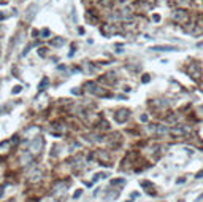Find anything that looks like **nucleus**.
I'll list each match as a JSON object with an SVG mask.
<instances>
[{"mask_svg":"<svg viewBox=\"0 0 203 202\" xmlns=\"http://www.w3.org/2000/svg\"><path fill=\"white\" fill-rule=\"evenodd\" d=\"M195 178H203V170H200L198 173H197V177Z\"/></svg>","mask_w":203,"mask_h":202,"instance_id":"72a5a7b5","label":"nucleus"},{"mask_svg":"<svg viewBox=\"0 0 203 202\" xmlns=\"http://www.w3.org/2000/svg\"><path fill=\"white\" fill-rule=\"evenodd\" d=\"M15 143H16V137L11 139V140H3L2 143H0V154H7Z\"/></svg>","mask_w":203,"mask_h":202,"instance_id":"1a4fd4ad","label":"nucleus"},{"mask_svg":"<svg viewBox=\"0 0 203 202\" xmlns=\"http://www.w3.org/2000/svg\"><path fill=\"white\" fill-rule=\"evenodd\" d=\"M97 131L99 132H106V131H110V126H108V123L105 119H100L99 123H97Z\"/></svg>","mask_w":203,"mask_h":202,"instance_id":"f3484780","label":"nucleus"},{"mask_svg":"<svg viewBox=\"0 0 203 202\" xmlns=\"http://www.w3.org/2000/svg\"><path fill=\"white\" fill-rule=\"evenodd\" d=\"M21 91H22V86H15V89H13L11 92H13V94H18V92H21Z\"/></svg>","mask_w":203,"mask_h":202,"instance_id":"c756f323","label":"nucleus"},{"mask_svg":"<svg viewBox=\"0 0 203 202\" xmlns=\"http://www.w3.org/2000/svg\"><path fill=\"white\" fill-rule=\"evenodd\" d=\"M113 118H114V121H116L117 124H124V123H127V119L130 118V112L127 108H119L117 112H114Z\"/></svg>","mask_w":203,"mask_h":202,"instance_id":"423d86ee","label":"nucleus"},{"mask_svg":"<svg viewBox=\"0 0 203 202\" xmlns=\"http://www.w3.org/2000/svg\"><path fill=\"white\" fill-rule=\"evenodd\" d=\"M141 186H146V188H148V194H152V196H156L154 186H152L149 181H141Z\"/></svg>","mask_w":203,"mask_h":202,"instance_id":"aec40b11","label":"nucleus"},{"mask_svg":"<svg viewBox=\"0 0 203 202\" xmlns=\"http://www.w3.org/2000/svg\"><path fill=\"white\" fill-rule=\"evenodd\" d=\"M152 51H176V48H174V46H152L151 48Z\"/></svg>","mask_w":203,"mask_h":202,"instance_id":"6ab92c4d","label":"nucleus"},{"mask_svg":"<svg viewBox=\"0 0 203 202\" xmlns=\"http://www.w3.org/2000/svg\"><path fill=\"white\" fill-rule=\"evenodd\" d=\"M178 119H179L178 113H170L164 121H165V124H178Z\"/></svg>","mask_w":203,"mask_h":202,"instance_id":"2eb2a0df","label":"nucleus"},{"mask_svg":"<svg viewBox=\"0 0 203 202\" xmlns=\"http://www.w3.org/2000/svg\"><path fill=\"white\" fill-rule=\"evenodd\" d=\"M67 188H68V181H57L52 188V196L56 199H60L67 193Z\"/></svg>","mask_w":203,"mask_h":202,"instance_id":"39448f33","label":"nucleus"},{"mask_svg":"<svg viewBox=\"0 0 203 202\" xmlns=\"http://www.w3.org/2000/svg\"><path fill=\"white\" fill-rule=\"evenodd\" d=\"M106 177H108V175H106L105 172H102V173H97V175H95V180H100V178L103 180V178H106Z\"/></svg>","mask_w":203,"mask_h":202,"instance_id":"c85d7f7f","label":"nucleus"},{"mask_svg":"<svg viewBox=\"0 0 203 202\" xmlns=\"http://www.w3.org/2000/svg\"><path fill=\"white\" fill-rule=\"evenodd\" d=\"M7 18V15H5V13H2V11H0V21H2V19H5Z\"/></svg>","mask_w":203,"mask_h":202,"instance_id":"f704fd0d","label":"nucleus"},{"mask_svg":"<svg viewBox=\"0 0 203 202\" xmlns=\"http://www.w3.org/2000/svg\"><path fill=\"white\" fill-rule=\"evenodd\" d=\"M86 19H87V21H89V24H92V25H97V24H99V16H97V15H94V11H92V10H90V11H87Z\"/></svg>","mask_w":203,"mask_h":202,"instance_id":"dca6fc26","label":"nucleus"},{"mask_svg":"<svg viewBox=\"0 0 203 202\" xmlns=\"http://www.w3.org/2000/svg\"><path fill=\"white\" fill-rule=\"evenodd\" d=\"M108 146H110V148H114V150L121 146V135H119L117 132L111 134V137L108 139Z\"/></svg>","mask_w":203,"mask_h":202,"instance_id":"9b49d317","label":"nucleus"},{"mask_svg":"<svg viewBox=\"0 0 203 202\" xmlns=\"http://www.w3.org/2000/svg\"><path fill=\"white\" fill-rule=\"evenodd\" d=\"M43 145H45V142H43V139L40 137V135L33 137V139L30 140V145H29V153H30L32 156L40 154V151L43 150Z\"/></svg>","mask_w":203,"mask_h":202,"instance_id":"7ed1b4c3","label":"nucleus"},{"mask_svg":"<svg viewBox=\"0 0 203 202\" xmlns=\"http://www.w3.org/2000/svg\"><path fill=\"white\" fill-rule=\"evenodd\" d=\"M52 127H54V129H57V131H59V134L67 132V124H65V123H54V124H52Z\"/></svg>","mask_w":203,"mask_h":202,"instance_id":"a211bd4d","label":"nucleus"},{"mask_svg":"<svg viewBox=\"0 0 203 202\" xmlns=\"http://www.w3.org/2000/svg\"><path fill=\"white\" fill-rule=\"evenodd\" d=\"M83 70H84V73H92L94 70H95V67H94L90 62H84V65H83Z\"/></svg>","mask_w":203,"mask_h":202,"instance_id":"412c9836","label":"nucleus"},{"mask_svg":"<svg viewBox=\"0 0 203 202\" xmlns=\"http://www.w3.org/2000/svg\"><path fill=\"white\" fill-rule=\"evenodd\" d=\"M186 181V178H179V180H176V183H184Z\"/></svg>","mask_w":203,"mask_h":202,"instance_id":"c9c22d12","label":"nucleus"},{"mask_svg":"<svg viewBox=\"0 0 203 202\" xmlns=\"http://www.w3.org/2000/svg\"><path fill=\"white\" fill-rule=\"evenodd\" d=\"M43 178V170L42 169H33L32 172H30V175H29V181L30 183H38L40 180Z\"/></svg>","mask_w":203,"mask_h":202,"instance_id":"9d476101","label":"nucleus"},{"mask_svg":"<svg viewBox=\"0 0 203 202\" xmlns=\"http://www.w3.org/2000/svg\"><path fill=\"white\" fill-rule=\"evenodd\" d=\"M126 181L122 180V178H117V180H111V185L113 186H121V185H124Z\"/></svg>","mask_w":203,"mask_h":202,"instance_id":"393cba45","label":"nucleus"},{"mask_svg":"<svg viewBox=\"0 0 203 202\" xmlns=\"http://www.w3.org/2000/svg\"><path fill=\"white\" fill-rule=\"evenodd\" d=\"M152 19H154L156 22H159V21H160V16H159V15H154V16H152Z\"/></svg>","mask_w":203,"mask_h":202,"instance_id":"473e14b6","label":"nucleus"},{"mask_svg":"<svg viewBox=\"0 0 203 202\" xmlns=\"http://www.w3.org/2000/svg\"><path fill=\"white\" fill-rule=\"evenodd\" d=\"M135 5H137V8H138L141 13H146V11L151 10V3H149V2H144V0H140V2H137Z\"/></svg>","mask_w":203,"mask_h":202,"instance_id":"4468645a","label":"nucleus"},{"mask_svg":"<svg viewBox=\"0 0 203 202\" xmlns=\"http://www.w3.org/2000/svg\"><path fill=\"white\" fill-rule=\"evenodd\" d=\"M48 83H49V78H46V76H45V78L42 80V81H40L38 89H40V91H45V89H46V86H48Z\"/></svg>","mask_w":203,"mask_h":202,"instance_id":"b1692460","label":"nucleus"},{"mask_svg":"<svg viewBox=\"0 0 203 202\" xmlns=\"http://www.w3.org/2000/svg\"><path fill=\"white\" fill-rule=\"evenodd\" d=\"M95 158L99 159V163L103 164V166H110V163H111V156L108 154V151H105V150L95 151Z\"/></svg>","mask_w":203,"mask_h":202,"instance_id":"0eeeda50","label":"nucleus"},{"mask_svg":"<svg viewBox=\"0 0 203 202\" xmlns=\"http://www.w3.org/2000/svg\"><path fill=\"white\" fill-rule=\"evenodd\" d=\"M151 105L154 107L157 112H165L168 107H170V103L167 102V99H156V100L151 102Z\"/></svg>","mask_w":203,"mask_h":202,"instance_id":"6e6552de","label":"nucleus"},{"mask_svg":"<svg viewBox=\"0 0 203 202\" xmlns=\"http://www.w3.org/2000/svg\"><path fill=\"white\" fill-rule=\"evenodd\" d=\"M141 81H143V83H149V81H151V76L148 75V73L143 75V76H141Z\"/></svg>","mask_w":203,"mask_h":202,"instance_id":"cd10ccee","label":"nucleus"},{"mask_svg":"<svg viewBox=\"0 0 203 202\" xmlns=\"http://www.w3.org/2000/svg\"><path fill=\"white\" fill-rule=\"evenodd\" d=\"M140 121H143V123H146V121H148V115H141V116H140Z\"/></svg>","mask_w":203,"mask_h":202,"instance_id":"7c9ffc66","label":"nucleus"},{"mask_svg":"<svg viewBox=\"0 0 203 202\" xmlns=\"http://www.w3.org/2000/svg\"><path fill=\"white\" fill-rule=\"evenodd\" d=\"M81 193H83V191H81V190H78V191L73 194V197H75V199H76V197H79V196H81Z\"/></svg>","mask_w":203,"mask_h":202,"instance_id":"2f4dec72","label":"nucleus"},{"mask_svg":"<svg viewBox=\"0 0 203 202\" xmlns=\"http://www.w3.org/2000/svg\"><path fill=\"white\" fill-rule=\"evenodd\" d=\"M119 16H121V19H124V21H130L133 18V11H132L130 7H124V8L119 10Z\"/></svg>","mask_w":203,"mask_h":202,"instance_id":"f8f14e48","label":"nucleus"},{"mask_svg":"<svg viewBox=\"0 0 203 202\" xmlns=\"http://www.w3.org/2000/svg\"><path fill=\"white\" fill-rule=\"evenodd\" d=\"M38 54L42 56V57H45L46 54H48V51H46V48H38Z\"/></svg>","mask_w":203,"mask_h":202,"instance_id":"bb28decb","label":"nucleus"},{"mask_svg":"<svg viewBox=\"0 0 203 202\" xmlns=\"http://www.w3.org/2000/svg\"><path fill=\"white\" fill-rule=\"evenodd\" d=\"M97 88H99V85H97L95 81H87V83L84 85V92H89V94H94V96H95Z\"/></svg>","mask_w":203,"mask_h":202,"instance_id":"ddd939ff","label":"nucleus"},{"mask_svg":"<svg viewBox=\"0 0 203 202\" xmlns=\"http://www.w3.org/2000/svg\"><path fill=\"white\" fill-rule=\"evenodd\" d=\"M99 3L103 7V8H111L114 5V0H99Z\"/></svg>","mask_w":203,"mask_h":202,"instance_id":"4be33fe9","label":"nucleus"},{"mask_svg":"<svg viewBox=\"0 0 203 202\" xmlns=\"http://www.w3.org/2000/svg\"><path fill=\"white\" fill-rule=\"evenodd\" d=\"M187 75L191 76L194 81H200L201 76H203V70H201V65L198 62H191L187 65Z\"/></svg>","mask_w":203,"mask_h":202,"instance_id":"f03ea898","label":"nucleus"},{"mask_svg":"<svg viewBox=\"0 0 203 202\" xmlns=\"http://www.w3.org/2000/svg\"><path fill=\"white\" fill-rule=\"evenodd\" d=\"M119 32V27L116 24L113 22H106V24H102V27H100V34L103 37H113L114 34Z\"/></svg>","mask_w":203,"mask_h":202,"instance_id":"20e7f679","label":"nucleus"},{"mask_svg":"<svg viewBox=\"0 0 203 202\" xmlns=\"http://www.w3.org/2000/svg\"><path fill=\"white\" fill-rule=\"evenodd\" d=\"M65 43V40H64V37H59V38H54L52 42H51V45L52 46H62Z\"/></svg>","mask_w":203,"mask_h":202,"instance_id":"5701e85b","label":"nucleus"},{"mask_svg":"<svg viewBox=\"0 0 203 202\" xmlns=\"http://www.w3.org/2000/svg\"><path fill=\"white\" fill-rule=\"evenodd\" d=\"M49 35H51L49 29H43L42 30V38H49Z\"/></svg>","mask_w":203,"mask_h":202,"instance_id":"a878e982","label":"nucleus"},{"mask_svg":"<svg viewBox=\"0 0 203 202\" xmlns=\"http://www.w3.org/2000/svg\"><path fill=\"white\" fill-rule=\"evenodd\" d=\"M171 19L178 24H189L191 21V15H189V11L186 8H176L173 13H171Z\"/></svg>","mask_w":203,"mask_h":202,"instance_id":"f257e3e1","label":"nucleus"}]
</instances>
